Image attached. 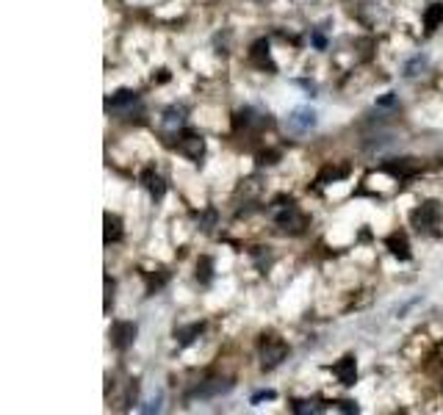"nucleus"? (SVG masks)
Segmentation results:
<instances>
[{
  "label": "nucleus",
  "instance_id": "nucleus-1",
  "mask_svg": "<svg viewBox=\"0 0 443 415\" xmlns=\"http://www.w3.org/2000/svg\"><path fill=\"white\" fill-rule=\"evenodd\" d=\"M272 216H274V222H277V227L280 230H285V233H294V236H300L305 227H308V216L300 211L297 205H294L291 199L285 202V199H280V205H274L272 208Z\"/></svg>",
  "mask_w": 443,
  "mask_h": 415
},
{
  "label": "nucleus",
  "instance_id": "nucleus-2",
  "mask_svg": "<svg viewBox=\"0 0 443 415\" xmlns=\"http://www.w3.org/2000/svg\"><path fill=\"white\" fill-rule=\"evenodd\" d=\"M106 111L117 119H133V116H141L144 105H141V97L130 89H119L114 92L108 100H106Z\"/></svg>",
  "mask_w": 443,
  "mask_h": 415
},
{
  "label": "nucleus",
  "instance_id": "nucleus-3",
  "mask_svg": "<svg viewBox=\"0 0 443 415\" xmlns=\"http://www.w3.org/2000/svg\"><path fill=\"white\" fill-rule=\"evenodd\" d=\"M440 219H443V214H440V205L435 202V199H427V202H421L416 211L410 214V222H413V227L418 230V233H427V236H438L440 230Z\"/></svg>",
  "mask_w": 443,
  "mask_h": 415
},
{
  "label": "nucleus",
  "instance_id": "nucleus-4",
  "mask_svg": "<svg viewBox=\"0 0 443 415\" xmlns=\"http://www.w3.org/2000/svg\"><path fill=\"white\" fill-rule=\"evenodd\" d=\"M258 352H261V366L266 371H272V368H277L288 357V343L283 338H277V335H263Z\"/></svg>",
  "mask_w": 443,
  "mask_h": 415
},
{
  "label": "nucleus",
  "instance_id": "nucleus-5",
  "mask_svg": "<svg viewBox=\"0 0 443 415\" xmlns=\"http://www.w3.org/2000/svg\"><path fill=\"white\" fill-rule=\"evenodd\" d=\"M316 125H319V114H316L313 108H308V105L294 108V111L288 114V119H285V130L294 133V136H305V133H311Z\"/></svg>",
  "mask_w": 443,
  "mask_h": 415
},
{
  "label": "nucleus",
  "instance_id": "nucleus-6",
  "mask_svg": "<svg viewBox=\"0 0 443 415\" xmlns=\"http://www.w3.org/2000/svg\"><path fill=\"white\" fill-rule=\"evenodd\" d=\"M175 150H178L183 158H189V161H200V158L205 155V138H202L200 133L186 130V133H180V136H178Z\"/></svg>",
  "mask_w": 443,
  "mask_h": 415
},
{
  "label": "nucleus",
  "instance_id": "nucleus-7",
  "mask_svg": "<svg viewBox=\"0 0 443 415\" xmlns=\"http://www.w3.org/2000/svg\"><path fill=\"white\" fill-rule=\"evenodd\" d=\"M233 390V382L230 379H208V382H200L186 399L189 401H208V399H216V396H222V393H230Z\"/></svg>",
  "mask_w": 443,
  "mask_h": 415
},
{
  "label": "nucleus",
  "instance_id": "nucleus-8",
  "mask_svg": "<svg viewBox=\"0 0 443 415\" xmlns=\"http://www.w3.org/2000/svg\"><path fill=\"white\" fill-rule=\"evenodd\" d=\"M136 335H139V327L133 321H117V324H111V332H108L111 343L117 346L119 352L130 349V346L136 343Z\"/></svg>",
  "mask_w": 443,
  "mask_h": 415
},
{
  "label": "nucleus",
  "instance_id": "nucleus-9",
  "mask_svg": "<svg viewBox=\"0 0 443 415\" xmlns=\"http://www.w3.org/2000/svg\"><path fill=\"white\" fill-rule=\"evenodd\" d=\"M250 64L261 73H277V64L272 58V50H269V42L266 39H258L252 47H250Z\"/></svg>",
  "mask_w": 443,
  "mask_h": 415
},
{
  "label": "nucleus",
  "instance_id": "nucleus-10",
  "mask_svg": "<svg viewBox=\"0 0 443 415\" xmlns=\"http://www.w3.org/2000/svg\"><path fill=\"white\" fill-rule=\"evenodd\" d=\"M233 125H236V130H261V127H266L269 125V116H263L261 111H255V108H241L236 116H233Z\"/></svg>",
  "mask_w": 443,
  "mask_h": 415
},
{
  "label": "nucleus",
  "instance_id": "nucleus-11",
  "mask_svg": "<svg viewBox=\"0 0 443 415\" xmlns=\"http://www.w3.org/2000/svg\"><path fill=\"white\" fill-rule=\"evenodd\" d=\"M186 127V108L183 105H169L161 116V130L167 136H178Z\"/></svg>",
  "mask_w": 443,
  "mask_h": 415
},
{
  "label": "nucleus",
  "instance_id": "nucleus-12",
  "mask_svg": "<svg viewBox=\"0 0 443 415\" xmlns=\"http://www.w3.org/2000/svg\"><path fill=\"white\" fill-rule=\"evenodd\" d=\"M141 186L147 188V194H150L156 202H161L164 194H167V183H164V177L156 169H144L141 172Z\"/></svg>",
  "mask_w": 443,
  "mask_h": 415
},
{
  "label": "nucleus",
  "instance_id": "nucleus-13",
  "mask_svg": "<svg viewBox=\"0 0 443 415\" xmlns=\"http://www.w3.org/2000/svg\"><path fill=\"white\" fill-rule=\"evenodd\" d=\"M333 374L338 377V382H341V385L352 388V385H355V379H357V360H355L352 355L341 357V360L333 366Z\"/></svg>",
  "mask_w": 443,
  "mask_h": 415
},
{
  "label": "nucleus",
  "instance_id": "nucleus-14",
  "mask_svg": "<svg viewBox=\"0 0 443 415\" xmlns=\"http://www.w3.org/2000/svg\"><path fill=\"white\" fill-rule=\"evenodd\" d=\"M383 169H385L391 177L405 180V177H413V175L418 172V161H416V158H394V161H388Z\"/></svg>",
  "mask_w": 443,
  "mask_h": 415
},
{
  "label": "nucleus",
  "instance_id": "nucleus-15",
  "mask_svg": "<svg viewBox=\"0 0 443 415\" xmlns=\"http://www.w3.org/2000/svg\"><path fill=\"white\" fill-rule=\"evenodd\" d=\"M385 247L391 249V255H394V257H399V260H410V241H407V236H405V233H391V236L385 238Z\"/></svg>",
  "mask_w": 443,
  "mask_h": 415
},
{
  "label": "nucleus",
  "instance_id": "nucleus-16",
  "mask_svg": "<svg viewBox=\"0 0 443 415\" xmlns=\"http://www.w3.org/2000/svg\"><path fill=\"white\" fill-rule=\"evenodd\" d=\"M202 329H205V321H194V324L178 327V329H175V340H178L180 346H191V343L202 335Z\"/></svg>",
  "mask_w": 443,
  "mask_h": 415
},
{
  "label": "nucleus",
  "instance_id": "nucleus-17",
  "mask_svg": "<svg viewBox=\"0 0 443 415\" xmlns=\"http://www.w3.org/2000/svg\"><path fill=\"white\" fill-rule=\"evenodd\" d=\"M103 225H106V244H117V241H122V236H125V230H122V219L117 216V214H106L103 216Z\"/></svg>",
  "mask_w": 443,
  "mask_h": 415
},
{
  "label": "nucleus",
  "instance_id": "nucleus-18",
  "mask_svg": "<svg viewBox=\"0 0 443 415\" xmlns=\"http://www.w3.org/2000/svg\"><path fill=\"white\" fill-rule=\"evenodd\" d=\"M443 25V3H429L424 12V28L427 34H435Z\"/></svg>",
  "mask_w": 443,
  "mask_h": 415
},
{
  "label": "nucleus",
  "instance_id": "nucleus-19",
  "mask_svg": "<svg viewBox=\"0 0 443 415\" xmlns=\"http://www.w3.org/2000/svg\"><path fill=\"white\" fill-rule=\"evenodd\" d=\"M427 66H429V58L427 55H413L407 64H405V75L407 78H418L427 73Z\"/></svg>",
  "mask_w": 443,
  "mask_h": 415
},
{
  "label": "nucleus",
  "instance_id": "nucleus-20",
  "mask_svg": "<svg viewBox=\"0 0 443 415\" xmlns=\"http://www.w3.org/2000/svg\"><path fill=\"white\" fill-rule=\"evenodd\" d=\"M197 280H200L202 286H208V283L213 280V260H211L208 255H202L200 263H197Z\"/></svg>",
  "mask_w": 443,
  "mask_h": 415
},
{
  "label": "nucleus",
  "instance_id": "nucleus-21",
  "mask_svg": "<svg viewBox=\"0 0 443 415\" xmlns=\"http://www.w3.org/2000/svg\"><path fill=\"white\" fill-rule=\"evenodd\" d=\"M349 175V166H338V169H333V166H327L322 175H319V183L324 186V183H330V180H344Z\"/></svg>",
  "mask_w": 443,
  "mask_h": 415
},
{
  "label": "nucleus",
  "instance_id": "nucleus-22",
  "mask_svg": "<svg viewBox=\"0 0 443 415\" xmlns=\"http://www.w3.org/2000/svg\"><path fill=\"white\" fill-rule=\"evenodd\" d=\"M324 407L319 404V401H294V412H297V415H316V412H322Z\"/></svg>",
  "mask_w": 443,
  "mask_h": 415
},
{
  "label": "nucleus",
  "instance_id": "nucleus-23",
  "mask_svg": "<svg viewBox=\"0 0 443 415\" xmlns=\"http://www.w3.org/2000/svg\"><path fill=\"white\" fill-rule=\"evenodd\" d=\"M103 283H106V305H103V310H106V313H111V305H114V291H117V283H114V277H111V274H106V277H103Z\"/></svg>",
  "mask_w": 443,
  "mask_h": 415
},
{
  "label": "nucleus",
  "instance_id": "nucleus-24",
  "mask_svg": "<svg viewBox=\"0 0 443 415\" xmlns=\"http://www.w3.org/2000/svg\"><path fill=\"white\" fill-rule=\"evenodd\" d=\"M167 277H169V274H167V268H158V277H156V274H150V286H147V291L156 294V291L167 283Z\"/></svg>",
  "mask_w": 443,
  "mask_h": 415
},
{
  "label": "nucleus",
  "instance_id": "nucleus-25",
  "mask_svg": "<svg viewBox=\"0 0 443 415\" xmlns=\"http://www.w3.org/2000/svg\"><path fill=\"white\" fill-rule=\"evenodd\" d=\"M141 412H161V396H156L147 404H141Z\"/></svg>",
  "mask_w": 443,
  "mask_h": 415
},
{
  "label": "nucleus",
  "instance_id": "nucleus-26",
  "mask_svg": "<svg viewBox=\"0 0 443 415\" xmlns=\"http://www.w3.org/2000/svg\"><path fill=\"white\" fill-rule=\"evenodd\" d=\"M272 399H277V393H274V390H261V393H255V396H252V404H261V401H272Z\"/></svg>",
  "mask_w": 443,
  "mask_h": 415
},
{
  "label": "nucleus",
  "instance_id": "nucleus-27",
  "mask_svg": "<svg viewBox=\"0 0 443 415\" xmlns=\"http://www.w3.org/2000/svg\"><path fill=\"white\" fill-rule=\"evenodd\" d=\"M377 105H383V108H394V105H396V97L388 92L385 97H380V100H377Z\"/></svg>",
  "mask_w": 443,
  "mask_h": 415
},
{
  "label": "nucleus",
  "instance_id": "nucleus-28",
  "mask_svg": "<svg viewBox=\"0 0 443 415\" xmlns=\"http://www.w3.org/2000/svg\"><path fill=\"white\" fill-rule=\"evenodd\" d=\"M335 407H338L341 412H357V404H355V401H335Z\"/></svg>",
  "mask_w": 443,
  "mask_h": 415
},
{
  "label": "nucleus",
  "instance_id": "nucleus-29",
  "mask_svg": "<svg viewBox=\"0 0 443 415\" xmlns=\"http://www.w3.org/2000/svg\"><path fill=\"white\" fill-rule=\"evenodd\" d=\"M313 45H316L319 50H324V47H327V39H324L322 34H313Z\"/></svg>",
  "mask_w": 443,
  "mask_h": 415
},
{
  "label": "nucleus",
  "instance_id": "nucleus-30",
  "mask_svg": "<svg viewBox=\"0 0 443 415\" xmlns=\"http://www.w3.org/2000/svg\"><path fill=\"white\" fill-rule=\"evenodd\" d=\"M440 357H443V346H440Z\"/></svg>",
  "mask_w": 443,
  "mask_h": 415
}]
</instances>
